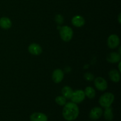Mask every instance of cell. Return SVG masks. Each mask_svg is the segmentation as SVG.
<instances>
[{
    "label": "cell",
    "mask_w": 121,
    "mask_h": 121,
    "mask_svg": "<svg viewBox=\"0 0 121 121\" xmlns=\"http://www.w3.org/2000/svg\"><path fill=\"white\" fill-rule=\"evenodd\" d=\"M121 14H119V15H118V22H119V24H121Z\"/></svg>",
    "instance_id": "21"
},
{
    "label": "cell",
    "mask_w": 121,
    "mask_h": 121,
    "mask_svg": "<svg viewBox=\"0 0 121 121\" xmlns=\"http://www.w3.org/2000/svg\"><path fill=\"white\" fill-rule=\"evenodd\" d=\"M55 102L60 106H64L67 103L66 99L63 96H58L55 98Z\"/></svg>",
    "instance_id": "18"
},
{
    "label": "cell",
    "mask_w": 121,
    "mask_h": 121,
    "mask_svg": "<svg viewBox=\"0 0 121 121\" xmlns=\"http://www.w3.org/2000/svg\"><path fill=\"white\" fill-rule=\"evenodd\" d=\"M30 121H47L48 117L46 114L41 112H34L30 117Z\"/></svg>",
    "instance_id": "10"
},
{
    "label": "cell",
    "mask_w": 121,
    "mask_h": 121,
    "mask_svg": "<svg viewBox=\"0 0 121 121\" xmlns=\"http://www.w3.org/2000/svg\"><path fill=\"white\" fill-rule=\"evenodd\" d=\"M85 97L86 96H85V92L83 90H76L73 91L70 99L72 102L78 104L82 102L85 100Z\"/></svg>",
    "instance_id": "4"
},
{
    "label": "cell",
    "mask_w": 121,
    "mask_h": 121,
    "mask_svg": "<svg viewBox=\"0 0 121 121\" xmlns=\"http://www.w3.org/2000/svg\"><path fill=\"white\" fill-rule=\"evenodd\" d=\"M103 114H104V118L106 121H111L113 120L114 116H113V109L111 106L106 108L104 112H103Z\"/></svg>",
    "instance_id": "15"
},
{
    "label": "cell",
    "mask_w": 121,
    "mask_h": 121,
    "mask_svg": "<svg viewBox=\"0 0 121 121\" xmlns=\"http://www.w3.org/2000/svg\"><path fill=\"white\" fill-rule=\"evenodd\" d=\"M103 115V110L100 107H94L89 112V118L92 120L96 121L101 118Z\"/></svg>",
    "instance_id": "7"
},
{
    "label": "cell",
    "mask_w": 121,
    "mask_h": 121,
    "mask_svg": "<svg viewBox=\"0 0 121 121\" xmlns=\"http://www.w3.org/2000/svg\"><path fill=\"white\" fill-rule=\"evenodd\" d=\"M109 77L111 81L115 83H118L121 80L120 72L116 69L111 70L109 72Z\"/></svg>",
    "instance_id": "13"
},
{
    "label": "cell",
    "mask_w": 121,
    "mask_h": 121,
    "mask_svg": "<svg viewBox=\"0 0 121 121\" xmlns=\"http://www.w3.org/2000/svg\"><path fill=\"white\" fill-rule=\"evenodd\" d=\"M107 44L108 47L111 49L117 48L120 44V39L117 34H111L108 37L107 40Z\"/></svg>",
    "instance_id": "5"
},
{
    "label": "cell",
    "mask_w": 121,
    "mask_h": 121,
    "mask_svg": "<svg viewBox=\"0 0 121 121\" xmlns=\"http://www.w3.org/2000/svg\"><path fill=\"white\" fill-rule=\"evenodd\" d=\"M106 60L111 63H117L121 61V54L117 52H111L106 57Z\"/></svg>",
    "instance_id": "11"
},
{
    "label": "cell",
    "mask_w": 121,
    "mask_h": 121,
    "mask_svg": "<svg viewBox=\"0 0 121 121\" xmlns=\"http://www.w3.org/2000/svg\"><path fill=\"white\" fill-rule=\"evenodd\" d=\"M84 78L86 80L89 82H92L94 80V75L91 72H86L84 74Z\"/></svg>",
    "instance_id": "19"
},
{
    "label": "cell",
    "mask_w": 121,
    "mask_h": 121,
    "mask_svg": "<svg viewBox=\"0 0 121 121\" xmlns=\"http://www.w3.org/2000/svg\"><path fill=\"white\" fill-rule=\"evenodd\" d=\"M60 37L65 42H69L73 36V29L68 26H64L61 27L59 30Z\"/></svg>",
    "instance_id": "3"
},
{
    "label": "cell",
    "mask_w": 121,
    "mask_h": 121,
    "mask_svg": "<svg viewBox=\"0 0 121 121\" xmlns=\"http://www.w3.org/2000/svg\"><path fill=\"white\" fill-rule=\"evenodd\" d=\"M85 96L88 98L90 99H93L96 96V91L93 87L92 86H87L85 88Z\"/></svg>",
    "instance_id": "17"
},
{
    "label": "cell",
    "mask_w": 121,
    "mask_h": 121,
    "mask_svg": "<svg viewBox=\"0 0 121 121\" xmlns=\"http://www.w3.org/2000/svg\"><path fill=\"white\" fill-rule=\"evenodd\" d=\"M28 52L34 56H39L43 52L42 47L37 43H32L29 45L28 48Z\"/></svg>",
    "instance_id": "9"
},
{
    "label": "cell",
    "mask_w": 121,
    "mask_h": 121,
    "mask_svg": "<svg viewBox=\"0 0 121 121\" xmlns=\"http://www.w3.org/2000/svg\"><path fill=\"white\" fill-rule=\"evenodd\" d=\"M79 115V108L78 105L73 102H67L64 105L62 115L65 120L73 121L77 119Z\"/></svg>",
    "instance_id": "1"
},
{
    "label": "cell",
    "mask_w": 121,
    "mask_h": 121,
    "mask_svg": "<svg viewBox=\"0 0 121 121\" xmlns=\"http://www.w3.org/2000/svg\"><path fill=\"white\" fill-rule=\"evenodd\" d=\"M55 21L59 25H61L64 22L63 17L60 14H57L55 17Z\"/></svg>",
    "instance_id": "20"
},
{
    "label": "cell",
    "mask_w": 121,
    "mask_h": 121,
    "mask_svg": "<svg viewBox=\"0 0 121 121\" xmlns=\"http://www.w3.org/2000/svg\"><path fill=\"white\" fill-rule=\"evenodd\" d=\"M94 85L96 88L99 91H105L108 88L107 81L102 77L94 79Z\"/></svg>",
    "instance_id": "6"
},
{
    "label": "cell",
    "mask_w": 121,
    "mask_h": 121,
    "mask_svg": "<svg viewBox=\"0 0 121 121\" xmlns=\"http://www.w3.org/2000/svg\"><path fill=\"white\" fill-rule=\"evenodd\" d=\"M64 76L65 74L63 71L60 69H57L52 73V80L55 83H59L63 80Z\"/></svg>",
    "instance_id": "8"
},
{
    "label": "cell",
    "mask_w": 121,
    "mask_h": 121,
    "mask_svg": "<svg viewBox=\"0 0 121 121\" xmlns=\"http://www.w3.org/2000/svg\"><path fill=\"white\" fill-rule=\"evenodd\" d=\"M12 21L7 17H2L0 18V27L2 29L8 30L11 27Z\"/></svg>",
    "instance_id": "14"
},
{
    "label": "cell",
    "mask_w": 121,
    "mask_h": 121,
    "mask_svg": "<svg viewBox=\"0 0 121 121\" xmlns=\"http://www.w3.org/2000/svg\"><path fill=\"white\" fill-rule=\"evenodd\" d=\"M121 61L119 62V64H118V69H119V70H118V71H119V72H121Z\"/></svg>",
    "instance_id": "22"
},
{
    "label": "cell",
    "mask_w": 121,
    "mask_h": 121,
    "mask_svg": "<svg viewBox=\"0 0 121 121\" xmlns=\"http://www.w3.org/2000/svg\"><path fill=\"white\" fill-rule=\"evenodd\" d=\"M72 23L76 27H82L85 24V20L82 16L79 15H75L72 19Z\"/></svg>",
    "instance_id": "12"
},
{
    "label": "cell",
    "mask_w": 121,
    "mask_h": 121,
    "mask_svg": "<svg viewBox=\"0 0 121 121\" xmlns=\"http://www.w3.org/2000/svg\"><path fill=\"white\" fill-rule=\"evenodd\" d=\"M73 91L72 87L69 86H64L61 90V93L62 96H63L66 99H70L72 97V94H73Z\"/></svg>",
    "instance_id": "16"
},
{
    "label": "cell",
    "mask_w": 121,
    "mask_h": 121,
    "mask_svg": "<svg viewBox=\"0 0 121 121\" xmlns=\"http://www.w3.org/2000/svg\"><path fill=\"white\" fill-rule=\"evenodd\" d=\"M114 100L115 96L113 93L111 92H106L100 96L99 99V103L101 107L106 108L111 106Z\"/></svg>",
    "instance_id": "2"
}]
</instances>
